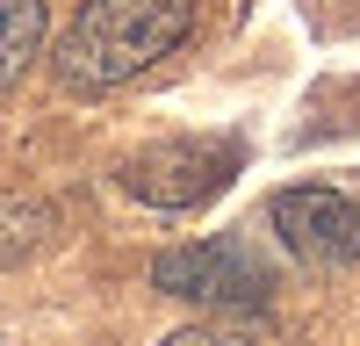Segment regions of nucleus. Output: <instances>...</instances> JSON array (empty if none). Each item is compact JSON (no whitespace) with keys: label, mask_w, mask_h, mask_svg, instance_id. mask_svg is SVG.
Returning a JSON list of instances; mask_svg holds the SVG:
<instances>
[{"label":"nucleus","mask_w":360,"mask_h":346,"mask_svg":"<svg viewBox=\"0 0 360 346\" xmlns=\"http://www.w3.org/2000/svg\"><path fill=\"white\" fill-rule=\"evenodd\" d=\"M152 288L166 296H188V303H209V310H266L274 296V274L266 260L238 238H202V245H173L152 260Z\"/></svg>","instance_id":"nucleus-2"},{"label":"nucleus","mask_w":360,"mask_h":346,"mask_svg":"<svg viewBox=\"0 0 360 346\" xmlns=\"http://www.w3.org/2000/svg\"><path fill=\"white\" fill-rule=\"evenodd\" d=\"M274 231L303 267H353L360 260V202L339 188H281Z\"/></svg>","instance_id":"nucleus-4"},{"label":"nucleus","mask_w":360,"mask_h":346,"mask_svg":"<svg viewBox=\"0 0 360 346\" xmlns=\"http://www.w3.org/2000/svg\"><path fill=\"white\" fill-rule=\"evenodd\" d=\"M238 166H245V152L231 137H166L152 152L123 159V188L152 210H202L209 195L231 188Z\"/></svg>","instance_id":"nucleus-3"},{"label":"nucleus","mask_w":360,"mask_h":346,"mask_svg":"<svg viewBox=\"0 0 360 346\" xmlns=\"http://www.w3.org/2000/svg\"><path fill=\"white\" fill-rule=\"evenodd\" d=\"M58 210L44 195H0V267H22L37 245H51Z\"/></svg>","instance_id":"nucleus-6"},{"label":"nucleus","mask_w":360,"mask_h":346,"mask_svg":"<svg viewBox=\"0 0 360 346\" xmlns=\"http://www.w3.org/2000/svg\"><path fill=\"white\" fill-rule=\"evenodd\" d=\"M159 346H288V339L266 332V325H252V317H209V325H180V332H166Z\"/></svg>","instance_id":"nucleus-7"},{"label":"nucleus","mask_w":360,"mask_h":346,"mask_svg":"<svg viewBox=\"0 0 360 346\" xmlns=\"http://www.w3.org/2000/svg\"><path fill=\"white\" fill-rule=\"evenodd\" d=\"M195 0H86L58 37V79L72 94H108L188 44Z\"/></svg>","instance_id":"nucleus-1"},{"label":"nucleus","mask_w":360,"mask_h":346,"mask_svg":"<svg viewBox=\"0 0 360 346\" xmlns=\"http://www.w3.org/2000/svg\"><path fill=\"white\" fill-rule=\"evenodd\" d=\"M44 0H0V94L37 65V51H44Z\"/></svg>","instance_id":"nucleus-5"}]
</instances>
